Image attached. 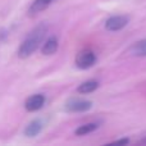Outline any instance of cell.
<instances>
[{"instance_id": "obj_1", "label": "cell", "mask_w": 146, "mask_h": 146, "mask_svg": "<svg viewBox=\"0 0 146 146\" xmlns=\"http://www.w3.org/2000/svg\"><path fill=\"white\" fill-rule=\"evenodd\" d=\"M46 30L48 28H46L45 25H40L33 31H31V33L26 37V40L21 44L19 49H18V56L25 59V58H28L30 55H32L36 51V49L40 46V44L42 42Z\"/></svg>"}, {"instance_id": "obj_2", "label": "cell", "mask_w": 146, "mask_h": 146, "mask_svg": "<svg viewBox=\"0 0 146 146\" xmlns=\"http://www.w3.org/2000/svg\"><path fill=\"white\" fill-rule=\"evenodd\" d=\"M96 62V55L91 50H83L76 56V66L81 69H87L92 67Z\"/></svg>"}, {"instance_id": "obj_3", "label": "cell", "mask_w": 146, "mask_h": 146, "mask_svg": "<svg viewBox=\"0 0 146 146\" xmlns=\"http://www.w3.org/2000/svg\"><path fill=\"white\" fill-rule=\"evenodd\" d=\"M128 23V17L126 15H113L105 22V28L108 31H119L126 27Z\"/></svg>"}, {"instance_id": "obj_4", "label": "cell", "mask_w": 146, "mask_h": 146, "mask_svg": "<svg viewBox=\"0 0 146 146\" xmlns=\"http://www.w3.org/2000/svg\"><path fill=\"white\" fill-rule=\"evenodd\" d=\"M92 104L90 101L86 100H80V99H74L66 104V110L72 111V113H80V111H86L91 109Z\"/></svg>"}, {"instance_id": "obj_5", "label": "cell", "mask_w": 146, "mask_h": 146, "mask_svg": "<svg viewBox=\"0 0 146 146\" xmlns=\"http://www.w3.org/2000/svg\"><path fill=\"white\" fill-rule=\"evenodd\" d=\"M44 104H45V96L41 95V94H36V95H32L26 100L25 106L28 111H36L42 108Z\"/></svg>"}, {"instance_id": "obj_6", "label": "cell", "mask_w": 146, "mask_h": 146, "mask_svg": "<svg viewBox=\"0 0 146 146\" xmlns=\"http://www.w3.org/2000/svg\"><path fill=\"white\" fill-rule=\"evenodd\" d=\"M51 1H53V0H35V1L32 3V5L30 7L28 13H30L31 15L37 14V13L42 12L44 9H46V8L51 4Z\"/></svg>"}, {"instance_id": "obj_7", "label": "cell", "mask_w": 146, "mask_h": 146, "mask_svg": "<svg viewBox=\"0 0 146 146\" xmlns=\"http://www.w3.org/2000/svg\"><path fill=\"white\" fill-rule=\"evenodd\" d=\"M41 129H42V122L41 121H33L26 127L25 135L27 137H35L40 133Z\"/></svg>"}, {"instance_id": "obj_8", "label": "cell", "mask_w": 146, "mask_h": 146, "mask_svg": "<svg viewBox=\"0 0 146 146\" xmlns=\"http://www.w3.org/2000/svg\"><path fill=\"white\" fill-rule=\"evenodd\" d=\"M128 53L131 55H136V56H146V40H141L139 42L133 44L128 49Z\"/></svg>"}, {"instance_id": "obj_9", "label": "cell", "mask_w": 146, "mask_h": 146, "mask_svg": "<svg viewBox=\"0 0 146 146\" xmlns=\"http://www.w3.org/2000/svg\"><path fill=\"white\" fill-rule=\"evenodd\" d=\"M58 50V38L56 37H50L46 40V42L42 46V54L45 55H51Z\"/></svg>"}, {"instance_id": "obj_10", "label": "cell", "mask_w": 146, "mask_h": 146, "mask_svg": "<svg viewBox=\"0 0 146 146\" xmlns=\"http://www.w3.org/2000/svg\"><path fill=\"white\" fill-rule=\"evenodd\" d=\"M98 87H99V83L96 82V81H87V82H83L82 85H80V87H78V92L88 94V92L95 91Z\"/></svg>"}, {"instance_id": "obj_11", "label": "cell", "mask_w": 146, "mask_h": 146, "mask_svg": "<svg viewBox=\"0 0 146 146\" xmlns=\"http://www.w3.org/2000/svg\"><path fill=\"white\" fill-rule=\"evenodd\" d=\"M96 128H98V124H95V123L83 124V126H80L77 129H76L74 133H76V135H78V136H85V135L94 132Z\"/></svg>"}]
</instances>
